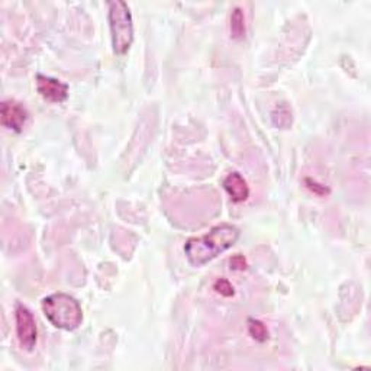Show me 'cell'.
Here are the masks:
<instances>
[{"mask_svg":"<svg viewBox=\"0 0 371 371\" xmlns=\"http://www.w3.org/2000/svg\"><path fill=\"white\" fill-rule=\"evenodd\" d=\"M240 238V230L234 225H218L199 238H190L184 245V254L193 267H202L226 249H230Z\"/></svg>","mask_w":371,"mask_h":371,"instance_id":"obj_1","label":"cell"},{"mask_svg":"<svg viewBox=\"0 0 371 371\" xmlns=\"http://www.w3.org/2000/svg\"><path fill=\"white\" fill-rule=\"evenodd\" d=\"M42 312L51 325L64 331H74L83 322L80 303L70 295L54 293L42 299Z\"/></svg>","mask_w":371,"mask_h":371,"instance_id":"obj_2","label":"cell"},{"mask_svg":"<svg viewBox=\"0 0 371 371\" xmlns=\"http://www.w3.org/2000/svg\"><path fill=\"white\" fill-rule=\"evenodd\" d=\"M109 26L113 51L118 55L126 54L134 41V25L131 11L125 2H109Z\"/></svg>","mask_w":371,"mask_h":371,"instance_id":"obj_3","label":"cell"},{"mask_svg":"<svg viewBox=\"0 0 371 371\" xmlns=\"http://www.w3.org/2000/svg\"><path fill=\"white\" fill-rule=\"evenodd\" d=\"M15 319L20 347L26 351H33L37 344V324L33 312L22 303H18L15 309Z\"/></svg>","mask_w":371,"mask_h":371,"instance_id":"obj_4","label":"cell"},{"mask_svg":"<svg viewBox=\"0 0 371 371\" xmlns=\"http://www.w3.org/2000/svg\"><path fill=\"white\" fill-rule=\"evenodd\" d=\"M28 119V110L26 107L11 99L5 100L0 106V121H2V125L8 129H12L15 132H20L25 122Z\"/></svg>","mask_w":371,"mask_h":371,"instance_id":"obj_5","label":"cell"},{"mask_svg":"<svg viewBox=\"0 0 371 371\" xmlns=\"http://www.w3.org/2000/svg\"><path fill=\"white\" fill-rule=\"evenodd\" d=\"M37 90L48 102L61 103L69 96V86L60 80L38 74L37 76Z\"/></svg>","mask_w":371,"mask_h":371,"instance_id":"obj_6","label":"cell"},{"mask_svg":"<svg viewBox=\"0 0 371 371\" xmlns=\"http://www.w3.org/2000/svg\"><path fill=\"white\" fill-rule=\"evenodd\" d=\"M223 189L226 190L228 194L231 196V199L235 204L245 202L249 196V187L245 179L240 173H237V171H234V173L228 175L225 177Z\"/></svg>","mask_w":371,"mask_h":371,"instance_id":"obj_7","label":"cell"},{"mask_svg":"<svg viewBox=\"0 0 371 371\" xmlns=\"http://www.w3.org/2000/svg\"><path fill=\"white\" fill-rule=\"evenodd\" d=\"M231 34L235 40H241L245 35V19L241 8H235L231 15Z\"/></svg>","mask_w":371,"mask_h":371,"instance_id":"obj_8","label":"cell"},{"mask_svg":"<svg viewBox=\"0 0 371 371\" xmlns=\"http://www.w3.org/2000/svg\"><path fill=\"white\" fill-rule=\"evenodd\" d=\"M248 332L254 339H257L259 342H264L269 338L267 326L261 321H257V319L248 321Z\"/></svg>","mask_w":371,"mask_h":371,"instance_id":"obj_9","label":"cell"},{"mask_svg":"<svg viewBox=\"0 0 371 371\" xmlns=\"http://www.w3.org/2000/svg\"><path fill=\"white\" fill-rule=\"evenodd\" d=\"M213 289L219 293V295H222V296H225V298H231V296H234V286H232V284L230 283V281H228L226 278H218L216 281H215V284H213Z\"/></svg>","mask_w":371,"mask_h":371,"instance_id":"obj_10","label":"cell"},{"mask_svg":"<svg viewBox=\"0 0 371 371\" xmlns=\"http://www.w3.org/2000/svg\"><path fill=\"white\" fill-rule=\"evenodd\" d=\"M230 264H231L232 270H245L247 269V260L244 259V255H241V254L234 255L232 259H231V261H230Z\"/></svg>","mask_w":371,"mask_h":371,"instance_id":"obj_11","label":"cell"},{"mask_svg":"<svg viewBox=\"0 0 371 371\" xmlns=\"http://www.w3.org/2000/svg\"><path fill=\"white\" fill-rule=\"evenodd\" d=\"M306 184H307V187H309L313 193H317V194H328V193H329V190H328L325 186L318 184L317 182H312L310 179L306 180Z\"/></svg>","mask_w":371,"mask_h":371,"instance_id":"obj_12","label":"cell"}]
</instances>
